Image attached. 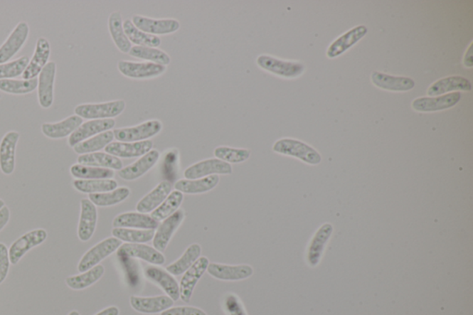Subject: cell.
Here are the masks:
<instances>
[{
  "instance_id": "6da1fadb",
  "label": "cell",
  "mask_w": 473,
  "mask_h": 315,
  "mask_svg": "<svg viewBox=\"0 0 473 315\" xmlns=\"http://www.w3.org/2000/svg\"><path fill=\"white\" fill-rule=\"evenodd\" d=\"M274 152L284 156L295 157L309 165H318L321 161V156L317 150L307 144L294 139H281L275 143Z\"/></svg>"
},
{
  "instance_id": "7a4b0ae2",
  "label": "cell",
  "mask_w": 473,
  "mask_h": 315,
  "mask_svg": "<svg viewBox=\"0 0 473 315\" xmlns=\"http://www.w3.org/2000/svg\"><path fill=\"white\" fill-rule=\"evenodd\" d=\"M125 102L117 100L101 104H83L74 108L75 115L82 119H107L119 116L124 111Z\"/></svg>"
},
{
  "instance_id": "3957f363",
  "label": "cell",
  "mask_w": 473,
  "mask_h": 315,
  "mask_svg": "<svg viewBox=\"0 0 473 315\" xmlns=\"http://www.w3.org/2000/svg\"><path fill=\"white\" fill-rule=\"evenodd\" d=\"M122 245V240H117L114 237H107L103 242L97 243V245L90 249L88 252H86L85 255L80 259L78 265V271L80 273H85V272L91 269V268L97 267L99 262L112 255Z\"/></svg>"
},
{
  "instance_id": "277c9868",
  "label": "cell",
  "mask_w": 473,
  "mask_h": 315,
  "mask_svg": "<svg viewBox=\"0 0 473 315\" xmlns=\"http://www.w3.org/2000/svg\"><path fill=\"white\" fill-rule=\"evenodd\" d=\"M163 125L159 120H148L142 124L131 128L117 129L114 137L120 143H136L147 141L162 131Z\"/></svg>"
},
{
  "instance_id": "5b68a950",
  "label": "cell",
  "mask_w": 473,
  "mask_h": 315,
  "mask_svg": "<svg viewBox=\"0 0 473 315\" xmlns=\"http://www.w3.org/2000/svg\"><path fill=\"white\" fill-rule=\"evenodd\" d=\"M256 63L261 69L284 78H296L304 72V66L302 63L281 60L267 55H259Z\"/></svg>"
},
{
  "instance_id": "8992f818",
  "label": "cell",
  "mask_w": 473,
  "mask_h": 315,
  "mask_svg": "<svg viewBox=\"0 0 473 315\" xmlns=\"http://www.w3.org/2000/svg\"><path fill=\"white\" fill-rule=\"evenodd\" d=\"M48 239V233L43 228L33 230L23 235L15 240L9 249V261L11 265H17L18 261L26 255L30 250L39 246Z\"/></svg>"
},
{
  "instance_id": "52a82bcc",
  "label": "cell",
  "mask_w": 473,
  "mask_h": 315,
  "mask_svg": "<svg viewBox=\"0 0 473 315\" xmlns=\"http://www.w3.org/2000/svg\"><path fill=\"white\" fill-rule=\"evenodd\" d=\"M233 169L230 164L218 159H206L191 166L184 171L186 180H198L213 175H230Z\"/></svg>"
},
{
  "instance_id": "ba28073f",
  "label": "cell",
  "mask_w": 473,
  "mask_h": 315,
  "mask_svg": "<svg viewBox=\"0 0 473 315\" xmlns=\"http://www.w3.org/2000/svg\"><path fill=\"white\" fill-rule=\"evenodd\" d=\"M132 23L139 30L143 31L144 33L148 35L156 36H166L169 33L177 32L181 27V23L174 18H151L141 15H134L132 18Z\"/></svg>"
},
{
  "instance_id": "9c48e42d",
  "label": "cell",
  "mask_w": 473,
  "mask_h": 315,
  "mask_svg": "<svg viewBox=\"0 0 473 315\" xmlns=\"http://www.w3.org/2000/svg\"><path fill=\"white\" fill-rule=\"evenodd\" d=\"M29 33L30 27L26 21H20L0 46V64L9 63V60L23 48Z\"/></svg>"
},
{
  "instance_id": "30bf717a",
  "label": "cell",
  "mask_w": 473,
  "mask_h": 315,
  "mask_svg": "<svg viewBox=\"0 0 473 315\" xmlns=\"http://www.w3.org/2000/svg\"><path fill=\"white\" fill-rule=\"evenodd\" d=\"M117 69L122 75L132 79H151L162 75L166 70L163 65L152 63H134V61L120 60Z\"/></svg>"
},
{
  "instance_id": "8fae6325",
  "label": "cell",
  "mask_w": 473,
  "mask_h": 315,
  "mask_svg": "<svg viewBox=\"0 0 473 315\" xmlns=\"http://www.w3.org/2000/svg\"><path fill=\"white\" fill-rule=\"evenodd\" d=\"M57 72V64L51 61L46 65L44 69L38 75V85H37V95H38L39 106L48 110L54 103V85Z\"/></svg>"
},
{
  "instance_id": "7c38bea8",
  "label": "cell",
  "mask_w": 473,
  "mask_h": 315,
  "mask_svg": "<svg viewBox=\"0 0 473 315\" xmlns=\"http://www.w3.org/2000/svg\"><path fill=\"white\" fill-rule=\"evenodd\" d=\"M209 264L208 258L203 256L194 262L193 267L185 272L181 280V284H179V294H181L179 299H181L186 304L190 302L194 288H196L198 281L206 273Z\"/></svg>"
},
{
  "instance_id": "4fadbf2b",
  "label": "cell",
  "mask_w": 473,
  "mask_h": 315,
  "mask_svg": "<svg viewBox=\"0 0 473 315\" xmlns=\"http://www.w3.org/2000/svg\"><path fill=\"white\" fill-rule=\"evenodd\" d=\"M184 218L185 212L184 210L179 209L163 220L162 224L159 225L156 233H154L153 239L154 249L160 252L166 251L173 234L178 230Z\"/></svg>"
},
{
  "instance_id": "5bb4252c",
  "label": "cell",
  "mask_w": 473,
  "mask_h": 315,
  "mask_svg": "<svg viewBox=\"0 0 473 315\" xmlns=\"http://www.w3.org/2000/svg\"><path fill=\"white\" fill-rule=\"evenodd\" d=\"M116 122L113 119H94L83 122L82 125L73 132L69 138V145L74 147L75 145L94 137L102 132L110 131L115 127Z\"/></svg>"
},
{
  "instance_id": "9a60e30c",
  "label": "cell",
  "mask_w": 473,
  "mask_h": 315,
  "mask_svg": "<svg viewBox=\"0 0 473 315\" xmlns=\"http://www.w3.org/2000/svg\"><path fill=\"white\" fill-rule=\"evenodd\" d=\"M51 54V46L45 37L37 39L35 52L29 64L23 73V80L35 79L48 63Z\"/></svg>"
},
{
  "instance_id": "2e32d148",
  "label": "cell",
  "mask_w": 473,
  "mask_h": 315,
  "mask_svg": "<svg viewBox=\"0 0 473 315\" xmlns=\"http://www.w3.org/2000/svg\"><path fill=\"white\" fill-rule=\"evenodd\" d=\"M117 256H127V257L139 258L150 262V264L161 265L165 264V256L153 247L144 245L143 243H126L117 249Z\"/></svg>"
},
{
  "instance_id": "e0dca14e",
  "label": "cell",
  "mask_w": 473,
  "mask_h": 315,
  "mask_svg": "<svg viewBox=\"0 0 473 315\" xmlns=\"http://www.w3.org/2000/svg\"><path fill=\"white\" fill-rule=\"evenodd\" d=\"M20 134L16 131L7 132L0 142V171L11 175L15 171V156Z\"/></svg>"
},
{
  "instance_id": "ac0fdd59",
  "label": "cell",
  "mask_w": 473,
  "mask_h": 315,
  "mask_svg": "<svg viewBox=\"0 0 473 315\" xmlns=\"http://www.w3.org/2000/svg\"><path fill=\"white\" fill-rule=\"evenodd\" d=\"M210 276L224 281H240L253 276V268L248 265H228L212 262L207 267Z\"/></svg>"
},
{
  "instance_id": "d6986e66",
  "label": "cell",
  "mask_w": 473,
  "mask_h": 315,
  "mask_svg": "<svg viewBox=\"0 0 473 315\" xmlns=\"http://www.w3.org/2000/svg\"><path fill=\"white\" fill-rule=\"evenodd\" d=\"M462 95L459 92H452L435 97H420L413 102V108L419 112H435L448 110L459 103Z\"/></svg>"
},
{
  "instance_id": "ffe728a7",
  "label": "cell",
  "mask_w": 473,
  "mask_h": 315,
  "mask_svg": "<svg viewBox=\"0 0 473 315\" xmlns=\"http://www.w3.org/2000/svg\"><path fill=\"white\" fill-rule=\"evenodd\" d=\"M97 224V209L89 199L80 201V215L78 237L82 242H88L94 235Z\"/></svg>"
},
{
  "instance_id": "44dd1931",
  "label": "cell",
  "mask_w": 473,
  "mask_h": 315,
  "mask_svg": "<svg viewBox=\"0 0 473 315\" xmlns=\"http://www.w3.org/2000/svg\"><path fill=\"white\" fill-rule=\"evenodd\" d=\"M333 230V225L326 223L321 225L314 235L307 251V261L310 267H315L319 265L321 256L324 255V249H326L327 243L329 242Z\"/></svg>"
},
{
  "instance_id": "7402d4cb",
  "label": "cell",
  "mask_w": 473,
  "mask_h": 315,
  "mask_svg": "<svg viewBox=\"0 0 473 315\" xmlns=\"http://www.w3.org/2000/svg\"><path fill=\"white\" fill-rule=\"evenodd\" d=\"M153 142L150 140L136 142V143H111L105 148L106 153L122 159L143 156L149 153L153 148Z\"/></svg>"
},
{
  "instance_id": "603a6c76",
  "label": "cell",
  "mask_w": 473,
  "mask_h": 315,
  "mask_svg": "<svg viewBox=\"0 0 473 315\" xmlns=\"http://www.w3.org/2000/svg\"><path fill=\"white\" fill-rule=\"evenodd\" d=\"M129 302L134 310L147 314L163 313L164 311L169 310L174 304V301L165 295L148 298L132 296Z\"/></svg>"
},
{
  "instance_id": "cb8c5ba5",
  "label": "cell",
  "mask_w": 473,
  "mask_h": 315,
  "mask_svg": "<svg viewBox=\"0 0 473 315\" xmlns=\"http://www.w3.org/2000/svg\"><path fill=\"white\" fill-rule=\"evenodd\" d=\"M159 221L152 216L142 213H124L117 215L113 220L114 228H139V230H154L159 228Z\"/></svg>"
},
{
  "instance_id": "d4e9b609",
  "label": "cell",
  "mask_w": 473,
  "mask_h": 315,
  "mask_svg": "<svg viewBox=\"0 0 473 315\" xmlns=\"http://www.w3.org/2000/svg\"><path fill=\"white\" fill-rule=\"evenodd\" d=\"M83 123L82 117L74 115L67 117L60 122L43 123L41 126L42 134L49 139H63L70 136Z\"/></svg>"
},
{
  "instance_id": "484cf974",
  "label": "cell",
  "mask_w": 473,
  "mask_h": 315,
  "mask_svg": "<svg viewBox=\"0 0 473 315\" xmlns=\"http://www.w3.org/2000/svg\"><path fill=\"white\" fill-rule=\"evenodd\" d=\"M144 274L148 279L160 286L173 301H177L181 298L178 281L169 272L159 267H148L145 268Z\"/></svg>"
},
{
  "instance_id": "4316f807",
  "label": "cell",
  "mask_w": 473,
  "mask_h": 315,
  "mask_svg": "<svg viewBox=\"0 0 473 315\" xmlns=\"http://www.w3.org/2000/svg\"><path fill=\"white\" fill-rule=\"evenodd\" d=\"M160 154L157 150H151L137 161L120 169L119 176L124 181H135L147 173L159 161Z\"/></svg>"
},
{
  "instance_id": "83f0119b",
  "label": "cell",
  "mask_w": 473,
  "mask_h": 315,
  "mask_svg": "<svg viewBox=\"0 0 473 315\" xmlns=\"http://www.w3.org/2000/svg\"><path fill=\"white\" fill-rule=\"evenodd\" d=\"M368 29L366 26H358L354 28L344 35L339 37L330 45L329 50L326 52L327 57L334 58L345 53L351 46L356 45L361 39L366 36Z\"/></svg>"
},
{
  "instance_id": "f1b7e54d",
  "label": "cell",
  "mask_w": 473,
  "mask_h": 315,
  "mask_svg": "<svg viewBox=\"0 0 473 315\" xmlns=\"http://www.w3.org/2000/svg\"><path fill=\"white\" fill-rule=\"evenodd\" d=\"M172 184L168 181L160 182L152 191L137 203V211L142 214L152 213L166 199L171 193Z\"/></svg>"
},
{
  "instance_id": "f546056e",
  "label": "cell",
  "mask_w": 473,
  "mask_h": 315,
  "mask_svg": "<svg viewBox=\"0 0 473 315\" xmlns=\"http://www.w3.org/2000/svg\"><path fill=\"white\" fill-rule=\"evenodd\" d=\"M372 82L376 87L393 92L410 91L415 86V82L408 77L391 76L378 72L373 73Z\"/></svg>"
},
{
  "instance_id": "4dcf8cb0",
  "label": "cell",
  "mask_w": 473,
  "mask_h": 315,
  "mask_svg": "<svg viewBox=\"0 0 473 315\" xmlns=\"http://www.w3.org/2000/svg\"><path fill=\"white\" fill-rule=\"evenodd\" d=\"M472 83L465 77L450 76L432 83L428 89L430 97H437L451 91H471Z\"/></svg>"
},
{
  "instance_id": "1f68e13d",
  "label": "cell",
  "mask_w": 473,
  "mask_h": 315,
  "mask_svg": "<svg viewBox=\"0 0 473 315\" xmlns=\"http://www.w3.org/2000/svg\"><path fill=\"white\" fill-rule=\"evenodd\" d=\"M218 175L209 176V177L198 178V180H181L175 183L176 191L181 193L200 194L210 191L219 183Z\"/></svg>"
},
{
  "instance_id": "d6a6232c",
  "label": "cell",
  "mask_w": 473,
  "mask_h": 315,
  "mask_svg": "<svg viewBox=\"0 0 473 315\" xmlns=\"http://www.w3.org/2000/svg\"><path fill=\"white\" fill-rule=\"evenodd\" d=\"M108 30L112 37L114 44L122 53H129L132 46L123 29L122 16L119 12L114 11L108 18Z\"/></svg>"
},
{
  "instance_id": "836d02e7",
  "label": "cell",
  "mask_w": 473,
  "mask_h": 315,
  "mask_svg": "<svg viewBox=\"0 0 473 315\" xmlns=\"http://www.w3.org/2000/svg\"><path fill=\"white\" fill-rule=\"evenodd\" d=\"M80 165L97 166L108 169L120 171L123 168L122 160L119 157L111 156L107 153H92L82 154L77 159Z\"/></svg>"
},
{
  "instance_id": "e575fe53",
  "label": "cell",
  "mask_w": 473,
  "mask_h": 315,
  "mask_svg": "<svg viewBox=\"0 0 473 315\" xmlns=\"http://www.w3.org/2000/svg\"><path fill=\"white\" fill-rule=\"evenodd\" d=\"M201 253H202V247L197 243L191 244L181 258L166 267V272L172 276H181L188 268L193 267L194 262L200 258Z\"/></svg>"
},
{
  "instance_id": "d590c367",
  "label": "cell",
  "mask_w": 473,
  "mask_h": 315,
  "mask_svg": "<svg viewBox=\"0 0 473 315\" xmlns=\"http://www.w3.org/2000/svg\"><path fill=\"white\" fill-rule=\"evenodd\" d=\"M105 274L103 265H97V267L85 272L77 276L67 277L66 284L70 289L73 290H82L89 288L90 286L97 283Z\"/></svg>"
},
{
  "instance_id": "8d00e7d4",
  "label": "cell",
  "mask_w": 473,
  "mask_h": 315,
  "mask_svg": "<svg viewBox=\"0 0 473 315\" xmlns=\"http://www.w3.org/2000/svg\"><path fill=\"white\" fill-rule=\"evenodd\" d=\"M114 139V132L107 131L102 134L95 135L94 137L87 139L73 147L74 152L80 154H86L97 153L98 151L104 149L108 144L112 143Z\"/></svg>"
},
{
  "instance_id": "74e56055",
  "label": "cell",
  "mask_w": 473,
  "mask_h": 315,
  "mask_svg": "<svg viewBox=\"0 0 473 315\" xmlns=\"http://www.w3.org/2000/svg\"><path fill=\"white\" fill-rule=\"evenodd\" d=\"M70 174L78 180H111L115 172L112 169L75 164L70 168Z\"/></svg>"
},
{
  "instance_id": "f35d334b",
  "label": "cell",
  "mask_w": 473,
  "mask_h": 315,
  "mask_svg": "<svg viewBox=\"0 0 473 315\" xmlns=\"http://www.w3.org/2000/svg\"><path fill=\"white\" fill-rule=\"evenodd\" d=\"M129 196H131V191L129 188L122 187L108 191V193L89 194V200L95 206L107 208V206L119 205V203L128 198Z\"/></svg>"
},
{
  "instance_id": "ab89813d",
  "label": "cell",
  "mask_w": 473,
  "mask_h": 315,
  "mask_svg": "<svg viewBox=\"0 0 473 315\" xmlns=\"http://www.w3.org/2000/svg\"><path fill=\"white\" fill-rule=\"evenodd\" d=\"M123 29H124L125 35L128 37L129 42L134 43L136 46L156 48L161 45V39L159 36L148 35L143 31L139 30L134 26L132 21L126 20L123 23Z\"/></svg>"
},
{
  "instance_id": "60d3db41",
  "label": "cell",
  "mask_w": 473,
  "mask_h": 315,
  "mask_svg": "<svg viewBox=\"0 0 473 315\" xmlns=\"http://www.w3.org/2000/svg\"><path fill=\"white\" fill-rule=\"evenodd\" d=\"M129 54L132 57L147 60L149 63L163 65L166 67L171 63V58L166 52L154 48H148V46H132Z\"/></svg>"
},
{
  "instance_id": "b9f144b4",
  "label": "cell",
  "mask_w": 473,
  "mask_h": 315,
  "mask_svg": "<svg viewBox=\"0 0 473 315\" xmlns=\"http://www.w3.org/2000/svg\"><path fill=\"white\" fill-rule=\"evenodd\" d=\"M73 187L83 193H102L116 190L117 182L114 180H76Z\"/></svg>"
},
{
  "instance_id": "7bdbcfd3",
  "label": "cell",
  "mask_w": 473,
  "mask_h": 315,
  "mask_svg": "<svg viewBox=\"0 0 473 315\" xmlns=\"http://www.w3.org/2000/svg\"><path fill=\"white\" fill-rule=\"evenodd\" d=\"M184 193H181V191H172V193H170L169 196L166 197V199L161 203L159 208L154 210L151 216L159 222L165 220L169 216L174 214L176 211H178L179 206H181L182 202H184Z\"/></svg>"
},
{
  "instance_id": "ee69618b",
  "label": "cell",
  "mask_w": 473,
  "mask_h": 315,
  "mask_svg": "<svg viewBox=\"0 0 473 315\" xmlns=\"http://www.w3.org/2000/svg\"><path fill=\"white\" fill-rule=\"evenodd\" d=\"M38 79L0 80V91L9 95H28L36 90Z\"/></svg>"
},
{
  "instance_id": "f6af8a7d",
  "label": "cell",
  "mask_w": 473,
  "mask_h": 315,
  "mask_svg": "<svg viewBox=\"0 0 473 315\" xmlns=\"http://www.w3.org/2000/svg\"><path fill=\"white\" fill-rule=\"evenodd\" d=\"M154 230H132L114 228L112 235L116 239L128 243H145L154 239Z\"/></svg>"
},
{
  "instance_id": "bcb514c9",
  "label": "cell",
  "mask_w": 473,
  "mask_h": 315,
  "mask_svg": "<svg viewBox=\"0 0 473 315\" xmlns=\"http://www.w3.org/2000/svg\"><path fill=\"white\" fill-rule=\"evenodd\" d=\"M214 154L216 159L228 164L243 163L250 156V151L248 149L227 146L216 148Z\"/></svg>"
},
{
  "instance_id": "7dc6e473",
  "label": "cell",
  "mask_w": 473,
  "mask_h": 315,
  "mask_svg": "<svg viewBox=\"0 0 473 315\" xmlns=\"http://www.w3.org/2000/svg\"><path fill=\"white\" fill-rule=\"evenodd\" d=\"M30 60L27 55H23L18 60L9 61V63L0 64V80H9L16 78L23 75Z\"/></svg>"
},
{
  "instance_id": "c3c4849f",
  "label": "cell",
  "mask_w": 473,
  "mask_h": 315,
  "mask_svg": "<svg viewBox=\"0 0 473 315\" xmlns=\"http://www.w3.org/2000/svg\"><path fill=\"white\" fill-rule=\"evenodd\" d=\"M119 257L123 268H124L129 285L132 287L137 286L139 280H140L139 279L137 264L131 257H127V256H119Z\"/></svg>"
},
{
  "instance_id": "681fc988",
  "label": "cell",
  "mask_w": 473,
  "mask_h": 315,
  "mask_svg": "<svg viewBox=\"0 0 473 315\" xmlns=\"http://www.w3.org/2000/svg\"><path fill=\"white\" fill-rule=\"evenodd\" d=\"M224 307L228 315H247L243 304L234 294H228L225 297Z\"/></svg>"
},
{
  "instance_id": "f907efd6",
  "label": "cell",
  "mask_w": 473,
  "mask_h": 315,
  "mask_svg": "<svg viewBox=\"0 0 473 315\" xmlns=\"http://www.w3.org/2000/svg\"><path fill=\"white\" fill-rule=\"evenodd\" d=\"M9 265V250L4 243L0 242V284L4 282L7 279Z\"/></svg>"
},
{
  "instance_id": "816d5d0a",
  "label": "cell",
  "mask_w": 473,
  "mask_h": 315,
  "mask_svg": "<svg viewBox=\"0 0 473 315\" xmlns=\"http://www.w3.org/2000/svg\"><path fill=\"white\" fill-rule=\"evenodd\" d=\"M161 315H207L205 311L199 308L182 306L170 308L164 311Z\"/></svg>"
},
{
  "instance_id": "f5cc1de1",
  "label": "cell",
  "mask_w": 473,
  "mask_h": 315,
  "mask_svg": "<svg viewBox=\"0 0 473 315\" xmlns=\"http://www.w3.org/2000/svg\"><path fill=\"white\" fill-rule=\"evenodd\" d=\"M9 218H11V212L7 206H4L0 210V231L9 223Z\"/></svg>"
},
{
  "instance_id": "db71d44e",
  "label": "cell",
  "mask_w": 473,
  "mask_h": 315,
  "mask_svg": "<svg viewBox=\"0 0 473 315\" xmlns=\"http://www.w3.org/2000/svg\"><path fill=\"white\" fill-rule=\"evenodd\" d=\"M119 308L116 306H111L105 309V310L101 311L100 313H98L97 314L95 315H119Z\"/></svg>"
},
{
  "instance_id": "11a10c76",
  "label": "cell",
  "mask_w": 473,
  "mask_h": 315,
  "mask_svg": "<svg viewBox=\"0 0 473 315\" xmlns=\"http://www.w3.org/2000/svg\"><path fill=\"white\" fill-rule=\"evenodd\" d=\"M5 206L4 201L0 199V210H1Z\"/></svg>"
},
{
  "instance_id": "9f6ffc18",
  "label": "cell",
  "mask_w": 473,
  "mask_h": 315,
  "mask_svg": "<svg viewBox=\"0 0 473 315\" xmlns=\"http://www.w3.org/2000/svg\"><path fill=\"white\" fill-rule=\"evenodd\" d=\"M68 315H80V314L77 311H70V313Z\"/></svg>"
}]
</instances>
